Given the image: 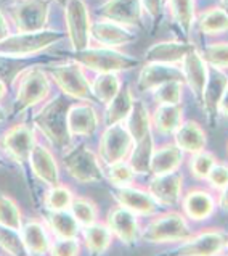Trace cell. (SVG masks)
<instances>
[{"instance_id":"cell-27","label":"cell","mask_w":228,"mask_h":256,"mask_svg":"<svg viewBox=\"0 0 228 256\" xmlns=\"http://www.w3.org/2000/svg\"><path fill=\"white\" fill-rule=\"evenodd\" d=\"M43 222H45L50 234L56 238H71L79 237L80 224L76 221L69 210H43L42 213Z\"/></svg>"},{"instance_id":"cell-31","label":"cell","mask_w":228,"mask_h":256,"mask_svg":"<svg viewBox=\"0 0 228 256\" xmlns=\"http://www.w3.org/2000/svg\"><path fill=\"white\" fill-rule=\"evenodd\" d=\"M183 121V108L177 105H158L151 114V128H154L159 134L169 136L177 130Z\"/></svg>"},{"instance_id":"cell-22","label":"cell","mask_w":228,"mask_h":256,"mask_svg":"<svg viewBox=\"0 0 228 256\" xmlns=\"http://www.w3.org/2000/svg\"><path fill=\"white\" fill-rule=\"evenodd\" d=\"M27 164L31 168L32 174L40 182H43V184L47 186L60 184V168H58L53 153L45 145H42L39 142L34 145L31 155H29Z\"/></svg>"},{"instance_id":"cell-49","label":"cell","mask_w":228,"mask_h":256,"mask_svg":"<svg viewBox=\"0 0 228 256\" xmlns=\"http://www.w3.org/2000/svg\"><path fill=\"white\" fill-rule=\"evenodd\" d=\"M10 23H8V20H6L5 16V13L2 12V8H0V40L5 39L6 36H10Z\"/></svg>"},{"instance_id":"cell-42","label":"cell","mask_w":228,"mask_h":256,"mask_svg":"<svg viewBox=\"0 0 228 256\" xmlns=\"http://www.w3.org/2000/svg\"><path fill=\"white\" fill-rule=\"evenodd\" d=\"M183 81H169L153 90V98L158 105H177L182 104Z\"/></svg>"},{"instance_id":"cell-23","label":"cell","mask_w":228,"mask_h":256,"mask_svg":"<svg viewBox=\"0 0 228 256\" xmlns=\"http://www.w3.org/2000/svg\"><path fill=\"white\" fill-rule=\"evenodd\" d=\"M196 48L195 44L188 40H163L153 46L145 52V63H167L180 64L191 50Z\"/></svg>"},{"instance_id":"cell-4","label":"cell","mask_w":228,"mask_h":256,"mask_svg":"<svg viewBox=\"0 0 228 256\" xmlns=\"http://www.w3.org/2000/svg\"><path fill=\"white\" fill-rule=\"evenodd\" d=\"M43 70L47 71L51 82L61 90V94L68 95L69 98H76L80 102H92L97 104L92 90V81L85 74V68L79 63L68 58V63L63 64H45Z\"/></svg>"},{"instance_id":"cell-55","label":"cell","mask_w":228,"mask_h":256,"mask_svg":"<svg viewBox=\"0 0 228 256\" xmlns=\"http://www.w3.org/2000/svg\"><path fill=\"white\" fill-rule=\"evenodd\" d=\"M2 168H8V164H6V162L2 158V155H0V170H2Z\"/></svg>"},{"instance_id":"cell-30","label":"cell","mask_w":228,"mask_h":256,"mask_svg":"<svg viewBox=\"0 0 228 256\" xmlns=\"http://www.w3.org/2000/svg\"><path fill=\"white\" fill-rule=\"evenodd\" d=\"M80 234H82V240L85 248L92 254H101L105 253L113 244V232L109 230L108 224L95 221L89 226L80 228Z\"/></svg>"},{"instance_id":"cell-46","label":"cell","mask_w":228,"mask_h":256,"mask_svg":"<svg viewBox=\"0 0 228 256\" xmlns=\"http://www.w3.org/2000/svg\"><path fill=\"white\" fill-rule=\"evenodd\" d=\"M80 253V242L77 237L71 238H56L53 237L50 246V254L56 256H76Z\"/></svg>"},{"instance_id":"cell-53","label":"cell","mask_w":228,"mask_h":256,"mask_svg":"<svg viewBox=\"0 0 228 256\" xmlns=\"http://www.w3.org/2000/svg\"><path fill=\"white\" fill-rule=\"evenodd\" d=\"M219 6L228 14V0H220V5H219Z\"/></svg>"},{"instance_id":"cell-48","label":"cell","mask_w":228,"mask_h":256,"mask_svg":"<svg viewBox=\"0 0 228 256\" xmlns=\"http://www.w3.org/2000/svg\"><path fill=\"white\" fill-rule=\"evenodd\" d=\"M140 2H142L143 12L148 13V16L153 21V26L156 28L158 23H159V20H161V14H163L164 2H163V0H140Z\"/></svg>"},{"instance_id":"cell-47","label":"cell","mask_w":228,"mask_h":256,"mask_svg":"<svg viewBox=\"0 0 228 256\" xmlns=\"http://www.w3.org/2000/svg\"><path fill=\"white\" fill-rule=\"evenodd\" d=\"M206 180L209 182L211 187H214L217 190L224 188L228 184V164L225 163H216L212 166V170L209 171Z\"/></svg>"},{"instance_id":"cell-10","label":"cell","mask_w":228,"mask_h":256,"mask_svg":"<svg viewBox=\"0 0 228 256\" xmlns=\"http://www.w3.org/2000/svg\"><path fill=\"white\" fill-rule=\"evenodd\" d=\"M134 147V138L129 134L124 122L109 124L105 128L98 144V158L103 164H113L127 160Z\"/></svg>"},{"instance_id":"cell-21","label":"cell","mask_w":228,"mask_h":256,"mask_svg":"<svg viewBox=\"0 0 228 256\" xmlns=\"http://www.w3.org/2000/svg\"><path fill=\"white\" fill-rule=\"evenodd\" d=\"M169 81H183L180 64L145 63V66L138 74V89L143 92H153L156 87Z\"/></svg>"},{"instance_id":"cell-16","label":"cell","mask_w":228,"mask_h":256,"mask_svg":"<svg viewBox=\"0 0 228 256\" xmlns=\"http://www.w3.org/2000/svg\"><path fill=\"white\" fill-rule=\"evenodd\" d=\"M90 39L97 42L100 47L119 48L132 44L137 39V36L127 26L117 24L108 20H98L92 21Z\"/></svg>"},{"instance_id":"cell-11","label":"cell","mask_w":228,"mask_h":256,"mask_svg":"<svg viewBox=\"0 0 228 256\" xmlns=\"http://www.w3.org/2000/svg\"><path fill=\"white\" fill-rule=\"evenodd\" d=\"M37 144L35 130L32 124L19 122L6 129V132L0 138V148L6 156H10L13 162L19 166H26L29 162V155Z\"/></svg>"},{"instance_id":"cell-39","label":"cell","mask_w":228,"mask_h":256,"mask_svg":"<svg viewBox=\"0 0 228 256\" xmlns=\"http://www.w3.org/2000/svg\"><path fill=\"white\" fill-rule=\"evenodd\" d=\"M0 224L18 230L23 226V213L19 204L5 192H0Z\"/></svg>"},{"instance_id":"cell-9","label":"cell","mask_w":228,"mask_h":256,"mask_svg":"<svg viewBox=\"0 0 228 256\" xmlns=\"http://www.w3.org/2000/svg\"><path fill=\"white\" fill-rule=\"evenodd\" d=\"M66 38L69 39L72 52L90 47V12L84 0H68L64 5Z\"/></svg>"},{"instance_id":"cell-20","label":"cell","mask_w":228,"mask_h":256,"mask_svg":"<svg viewBox=\"0 0 228 256\" xmlns=\"http://www.w3.org/2000/svg\"><path fill=\"white\" fill-rule=\"evenodd\" d=\"M106 224L116 238H119L124 245H134L140 237V224L137 214L130 210L117 204L108 213Z\"/></svg>"},{"instance_id":"cell-41","label":"cell","mask_w":228,"mask_h":256,"mask_svg":"<svg viewBox=\"0 0 228 256\" xmlns=\"http://www.w3.org/2000/svg\"><path fill=\"white\" fill-rule=\"evenodd\" d=\"M0 250L11 256L27 254L21 232L18 229L6 228V226L2 224H0Z\"/></svg>"},{"instance_id":"cell-13","label":"cell","mask_w":228,"mask_h":256,"mask_svg":"<svg viewBox=\"0 0 228 256\" xmlns=\"http://www.w3.org/2000/svg\"><path fill=\"white\" fill-rule=\"evenodd\" d=\"M98 13L101 20L113 21L127 28H138L142 26L143 6L140 0H106L100 6Z\"/></svg>"},{"instance_id":"cell-2","label":"cell","mask_w":228,"mask_h":256,"mask_svg":"<svg viewBox=\"0 0 228 256\" xmlns=\"http://www.w3.org/2000/svg\"><path fill=\"white\" fill-rule=\"evenodd\" d=\"M45 64H35L27 68L18 76L14 82V95L13 102V113L19 114L29 108H34L43 104L51 94V79L43 70Z\"/></svg>"},{"instance_id":"cell-26","label":"cell","mask_w":228,"mask_h":256,"mask_svg":"<svg viewBox=\"0 0 228 256\" xmlns=\"http://www.w3.org/2000/svg\"><path fill=\"white\" fill-rule=\"evenodd\" d=\"M174 138H175L174 144L183 153H190V155L204 150L206 144H208L206 130L201 128L200 122H196L193 120H183L177 130L174 132Z\"/></svg>"},{"instance_id":"cell-52","label":"cell","mask_w":228,"mask_h":256,"mask_svg":"<svg viewBox=\"0 0 228 256\" xmlns=\"http://www.w3.org/2000/svg\"><path fill=\"white\" fill-rule=\"evenodd\" d=\"M8 89H10L8 86H6L3 81H0V102H2L6 97V94H8Z\"/></svg>"},{"instance_id":"cell-12","label":"cell","mask_w":228,"mask_h":256,"mask_svg":"<svg viewBox=\"0 0 228 256\" xmlns=\"http://www.w3.org/2000/svg\"><path fill=\"white\" fill-rule=\"evenodd\" d=\"M227 244L228 237L224 230L206 229L201 232L191 234L190 237L182 240V244L175 250V253L183 256H212L224 253Z\"/></svg>"},{"instance_id":"cell-19","label":"cell","mask_w":228,"mask_h":256,"mask_svg":"<svg viewBox=\"0 0 228 256\" xmlns=\"http://www.w3.org/2000/svg\"><path fill=\"white\" fill-rule=\"evenodd\" d=\"M180 68H182V72H183V82L188 84L190 90L193 92L196 102L201 105L203 92H204L206 82H208L209 64L206 63L203 55L198 52L196 48H193L182 60Z\"/></svg>"},{"instance_id":"cell-6","label":"cell","mask_w":228,"mask_h":256,"mask_svg":"<svg viewBox=\"0 0 228 256\" xmlns=\"http://www.w3.org/2000/svg\"><path fill=\"white\" fill-rule=\"evenodd\" d=\"M50 8L51 0H14L3 13L16 32H34L47 28Z\"/></svg>"},{"instance_id":"cell-50","label":"cell","mask_w":228,"mask_h":256,"mask_svg":"<svg viewBox=\"0 0 228 256\" xmlns=\"http://www.w3.org/2000/svg\"><path fill=\"white\" fill-rule=\"evenodd\" d=\"M217 203H219V206L222 208L224 211H228V184L224 188H220Z\"/></svg>"},{"instance_id":"cell-3","label":"cell","mask_w":228,"mask_h":256,"mask_svg":"<svg viewBox=\"0 0 228 256\" xmlns=\"http://www.w3.org/2000/svg\"><path fill=\"white\" fill-rule=\"evenodd\" d=\"M69 60L79 63L80 66L89 70L95 74L98 72H122L134 70L140 64V60L130 56L117 48L108 47H87L79 52H71Z\"/></svg>"},{"instance_id":"cell-18","label":"cell","mask_w":228,"mask_h":256,"mask_svg":"<svg viewBox=\"0 0 228 256\" xmlns=\"http://www.w3.org/2000/svg\"><path fill=\"white\" fill-rule=\"evenodd\" d=\"M100 126V116L92 102L71 104L68 110V129L72 137H92Z\"/></svg>"},{"instance_id":"cell-17","label":"cell","mask_w":228,"mask_h":256,"mask_svg":"<svg viewBox=\"0 0 228 256\" xmlns=\"http://www.w3.org/2000/svg\"><path fill=\"white\" fill-rule=\"evenodd\" d=\"M227 89H228V74L227 72L224 70L209 66L208 82H206L204 92H203L201 106L212 126H216V122H217L219 104H220V100H222Z\"/></svg>"},{"instance_id":"cell-32","label":"cell","mask_w":228,"mask_h":256,"mask_svg":"<svg viewBox=\"0 0 228 256\" xmlns=\"http://www.w3.org/2000/svg\"><path fill=\"white\" fill-rule=\"evenodd\" d=\"M134 95L130 92V87L129 84H124L121 86L119 92H117L113 100L109 102L105 110V122L106 126L109 124H117V122H124L126 118L129 116L132 105H134Z\"/></svg>"},{"instance_id":"cell-51","label":"cell","mask_w":228,"mask_h":256,"mask_svg":"<svg viewBox=\"0 0 228 256\" xmlns=\"http://www.w3.org/2000/svg\"><path fill=\"white\" fill-rule=\"evenodd\" d=\"M219 116H225V118H228V89L225 90L224 97L219 104Z\"/></svg>"},{"instance_id":"cell-37","label":"cell","mask_w":228,"mask_h":256,"mask_svg":"<svg viewBox=\"0 0 228 256\" xmlns=\"http://www.w3.org/2000/svg\"><path fill=\"white\" fill-rule=\"evenodd\" d=\"M198 26L208 36H216L228 31V14L220 6H212L198 14Z\"/></svg>"},{"instance_id":"cell-40","label":"cell","mask_w":228,"mask_h":256,"mask_svg":"<svg viewBox=\"0 0 228 256\" xmlns=\"http://www.w3.org/2000/svg\"><path fill=\"white\" fill-rule=\"evenodd\" d=\"M74 198V192L64 184L48 186L43 194V208L47 210H69V204Z\"/></svg>"},{"instance_id":"cell-28","label":"cell","mask_w":228,"mask_h":256,"mask_svg":"<svg viewBox=\"0 0 228 256\" xmlns=\"http://www.w3.org/2000/svg\"><path fill=\"white\" fill-rule=\"evenodd\" d=\"M50 58H34V56H10L0 55V81L8 87H13L18 76L27 68L35 64H48Z\"/></svg>"},{"instance_id":"cell-15","label":"cell","mask_w":228,"mask_h":256,"mask_svg":"<svg viewBox=\"0 0 228 256\" xmlns=\"http://www.w3.org/2000/svg\"><path fill=\"white\" fill-rule=\"evenodd\" d=\"M182 188H183V176L179 171L158 174L150 180L148 192L158 202L159 206L174 208L182 200Z\"/></svg>"},{"instance_id":"cell-24","label":"cell","mask_w":228,"mask_h":256,"mask_svg":"<svg viewBox=\"0 0 228 256\" xmlns=\"http://www.w3.org/2000/svg\"><path fill=\"white\" fill-rule=\"evenodd\" d=\"M21 237L27 254H48L51 246V236L47 226L40 219H27L21 226Z\"/></svg>"},{"instance_id":"cell-34","label":"cell","mask_w":228,"mask_h":256,"mask_svg":"<svg viewBox=\"0 0 228 256\" xmlns=\"http://www.w3.org/2000/svg\"><path fill=\"white\" fill-rule=\"evenodd\" d=\"M124 126L127 128L134 142L151 132V114L142 100H134V105H132L130 113L124 121Z\"/></svg>"},{"instance_id":"cell-36","label":"cell","mask_w":228,"mask_h":256,"mask_svg":"<svg viewBox=\"0 0 228 256\" xmlns=\"http://www.w3.org/2000/svg\"><path fill=\"white\" fill-rule=\"evenodd\" d=\"M166 5L169 6L174 23L180 28L183 36H188L196 21L195 0H167Z\"/></svg>"},{"instance_id":"cell-38","label":"cell","mask_w":228,"mask_h":256,"mask_svg":"<svg viewBox=\"0 0 228 256\" xmlns=\"http://www.w3.org/2000/svg\"><path fill=\"white\" fill-rule=\"evenodd\" d=\"M69 211L76 218V221L80 224V228L98 221V204L92 202L90 198H87V196L74 195V198H72L69 204Z\"/></svg>"},{"instance_id":"cell-58","label":"cell","mask_w":228,"mask_h":256,"mask_svg":"<svg viewBox=\"0 0 228 256\" xmlns=\"http://www.w3.org/2000/svg\"><path fill=\"white\" fill-rule=\"evenodd\" d=\"M163 2H164V5H166V4H167V0H163Z\"/></svg>"},{"instance_id":"cell-44","label":"cell","mask_w":228,"mask_h":256,"mask_svg":"<svg viewBox=\"0 0 228 256\" xmlns=\"http://www.w3.org/2000/svg\"><path fill=\"white\" fill-rule=\"evenodd\" d=\"M203 58L212 68L228 70V42H216L206 46L203 50Z\"/></svg>"},{"instance_id":"cell-57","label":"cell","mask_w":228,"mask_h":256,"mask_svg":"<svg viewBox=\"0 0 228 256\" xmlns=\"http://www.w3.org/2000/svg\"><path fill=\"white\" fill-rule=\"evenodd\" d=\"M225 252L228 253V244H227V248H225Z\"/></svg>"},{"instance_id":"cell-29","label":"cell","mask_w":228,"mask_h":256,"mask_svg":"<svg viewBox=\"0 0 228 256\" xmlns=\"http://www.w3.org/2000/svg\"><path fill=\"white\" fill-rule=\"evenodd\" d=\"M182 163H183V152L175 144H166L163 147L154 148L151 156L150 172L153 176L174 172L179 171Z\"/></svg>"},{"instance_id":"cell-7","label":"cell","mask_w":228,"mask_h":256,"mask_svg":"<svg viewBox=\"0 0 228 256\" xmlns=\"http://www.w3.org/2000/svg\"><path fill=\"white\" fill-rule=\"evenodd\" d=\"M191 228L187 221L185 214H180L177 211H167L156 216L145 226V229L140 232L142 240L146 244L163 245V244H175L182 242L191 236Z\"/></svg>"},{"instance_id":"cell-54","label":"cell","mask_w":228,"mask_h":256,"mask_svg":"<svg viewBox=\"0 0 228 256\" xmlns=\"http://www.w3.org/2000/svg\"><path fill=\"white\" fill-rule=\"evenodd\" d=\"M5 118H6V112L3 110V106H0V122H2Z\"/></svg>"},{"instance_id":"cell-43","label":"cell","mask_w":228,"mask_h":256,"mask_svg":"<svg viewBox=\"0 0 228 256\" xmlns=\"http://www.w3.org/2000/svg\"><path fill=\"white\" fill-rule=\"evenodd\" d=\"M135 171L132 170V166L127 163V160L124 162H117L113 164H106L105 179H108L113 186H129L135 179Z\"/></svg>"},{"instance_id":"cell-45","label":"cell","mask_w":228,"mask_h":256,"mask_svg":"<svg viewBox=\"0 0 228 256\" xmlns=\"http://www.w3.org/2000/svg\"><path fill=\"white\" fill-rule=\"evenodd\" d=\"M217 163L216 155L211 152H198L191 155L190 160V171L193 174V178L196 179H206L208 178L209 171L212 170V166Z\"/></svg>"},{"instance_id":"cell-25","label":"cell","mask_w":228,"mask_h":256,"mask_svg":"<svg viewBox=\"0 0 228 256\" xmlns=\"http://www.w3.org/2000/svg\"><path fill=\"white\" fill-rule=\"evenodd\" d=\"M182 208L185 218L191 221L201 222L212 216L216 210V200L209 192L203 188H193L183 195Z\"/></svg>"},{"instance_id":"cell-14","label":"cell","mask_w":228,"mask_h":256,"mask_svg":"<svg viewBox=\"0 0 228 256\" xmlns=\"http://www.w3.org/2000/svg\"><path fill=\"white\" fill-rule=\"evenodd\" d=\"M113 196L117 204L130 210L137 216H151L159 210L158 202L153 198L148 190H143L135 186H119L113 190Z\"/></svg>"},{"instance_id":"cell-1","label":"cell","mask_w":228,"mask_h":256,"mask_svg":"<svg viewBox=\"0 0 228 256\" xmlns=\"http://www.w3.org/2000/svg\"><path fill=\"white\" fill-rule=\"evenodd\" d=\"M69 106L71 104L68 95L58 94L56 97L45 102L32 118L34 126L60 152L69 148L72 144V136L68 129Z\"/></svg>"},{"instance_id":"cell-5","label":"cell","mask_w":228,"mask_h":256,"mask_svg":"<svg viewBox=\"0 0 228 256\" xmlns=\"http://www.w3.org/2000/svg\"><path fill=\"white\" fill-rule=\"evenodd\" d=\"M66 38V32L42 29L34 32H16L0 40V55L35 56Z\"/></svg>"},{"instance_id":"cell-56","label":"cell","mask_w":228,"mask_h":256,"mask_svg":"<svg viewBox=\"0 0 228 256\" xmlns=\"http://www.w3.org/2000/svg\"><path fill=\"white\" fill-rule=\"evenodd\" d=\"M55 2H56L58 5H61V6H64V5H66V2H68V0H55Z\"/></svg>"},{"instance_id":"cell-33","label":"cell","mask_w":228,"mask_h":256,"mask_svg":"<svg viewBox=\"0 0 228 256\" xmlns=\"http://www.w3.org/2000/svg\"><path fill=\"white\" fill-rule=\"evenodd\" d=\"M154 138L153 132H148L145 137H142L140 140L134 142V147H132L129 156H127V163L132 166L137 174H148L150 172V166H151V156L154 152Z\"/></svg>"},{"instance_id":"cell-8","label":"cell","mask_w":228,"mask_h":256,"mask_svg":"<svg viewBox=\"0 0 228 256\" xmlns=\"http://www.w3.org/2000/svg\"><path fill=\"white\" fill-rule=\"evenodd\" d=\"M63 166L68 174L79 184H97L105 179L98 155L85 144L76 145L64 153Z\"/></svg>"},{"instance_id":"cell-35","label":"cell","mask_w":228,"mask_h":256,"mask_svg":"<svg viewBox=\"0 0 228 256\" xmlns=\"http://www.w3.org/2000/svg\"><path fill=\"white\" fill-rule=\"evenodd\" d=\"M121 79L117 72H98L92 81V90L97 104L108 105L121 89Z\"/></svg>"}]
</instances>
